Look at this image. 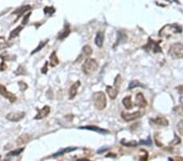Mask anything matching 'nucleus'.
Instances as JSON below:
<instances>
[{
    "label": "nucleus",
    "instance_id": "nucleus-24",
    "mask_svg": "<svg viewBox=\"0 0 183 161\" xmlns=\"http://www.w3.org/2000/svg\"><path fill=\"white\" fill-rule=\"evenodd\" d=\"M24 147H22V148H17V149L14 150V151H10L9 153L7 155V156H15V155H19L20 154H21L22 152L24 151Z\"/></svg>",
    "mask_w": 183,
    "mask_h": 161
},
{
    "label": "nucleus",
    "instance_id": "nucleus-32",
    "mask_svg": "<svg viewBox=\"0 0 183 161\" xmlns=\"http://www.w3.org/2000/svg\"><path fill=\"white\" fill-rule=\"evenodd\" d=\"M18 85L19 86H20V89H21V90L22 92L25 91L26 90L28 89V85L25 83V82H22V81H21V82H18Z\"/></svg>",
    "mask_w": 183,
    "mask_h": 161
},
{
    "label": "nucleus",
    "instance_id": "nucleus-7",
    "mask_svg": "<svg viewBox=\"0 0 183 161\" xmlns=\"http://www.w3.org/2000/svg\"><path fill=\"white\" fill-rule=\"evenodd\" d=\"M25 112H10L6 115L7 120L12 122H19L24 118Z\"/></svg>",
    "mask_w": 183,
    "mask_h": 161
},
{
    "label": "nucleus",
    "instance_id": "nucleus-11",
    "mask_svg": "<svg viewBox=\"0 0 183 161\" xmlns=\"http://www.w3.org/2000/svg\"><path fill=\"white\" fill-rule=\"evenodd\" d=\"M147 104V100L145 99L143 94L142 93H138L137 95H136V105L140 107V108H144L146 107Z\"/></svg>",
    "mask_w": 183,
    "mask_h": 161
},
{
    "label": "nucleus",
    "instance_id": "nucleus-1",
    "mask_svg": "<svg viewBox=\"0 0 183 161\" xmlns=\"http://www.w3.org/2000/svg\"><path fill=\"white\" fill-rule=\"evenodd\" d=\"M182 27L179 25L178 24H166L165 26L159 30V36L162 37H170L174 34H180L182 32Z\"/></svg>",
    "mask_w": 183,
    "mask_h": 161
},
{
    "label": "nucleus",
    "instance_id": "nucleus-6",
    "mask_svg": "<svg viewBox=\"0 0 183 161\" xmlns=\"http://www.w3.org/2000/svg\"><path fill=\"white\" fill-rule=\"evenodd\" d=\"M0 95H2L3 98L9 100L10 103H15L16 100V96L12 94V92L8 91L7 88L3 85H0Z\"/></svg>",
    "mask_w": 183,
    "mask_h": 161
},
{
    "label": "nucleus",
    "instance_id": "nucleus-41",
    "mask_svg": "<svg viewBox=\"0 0 183 161\" xmlns=\"http://www.w3.org/2000/svg\"><path fill=\"white\" fill-rule=\"evenodd\" d=\"M180 103H181V104H182V106H183V95H182V97L180 98Z\"/></svg>",
    "mask_w": 183,
    "mask_h": 161
},
{
    "label": "nucleus",
    "instance_id": "nucleus-9",
    "mask_svg": "<svg viewBox=\"0 0 183 161\" xmlns=\"http://www.w3.org/2000/svg\"><path fill=\"white\" fill-rule=\"evenodd\" d=\"M51 112V108L49 106H44L42 109L39 110L38 113L37 114L36 116L34 117L35 120H42V119L45 118Z\"/></svg>",
    "mask_w": 183,
    "mask_h": 161
},
{
    "label": "nucleus",
    "instance_id": "nucleus-15",
    "mask_svg": "<svg viewBox=\"0 0 183 161\" xmlns=\"http://www.w3.org/2000/svg\"><path fill=\"white\" fill-rule=\"evenodd\" d=\"M79 129H89V130H93L95 132H98L99 134H107L108 133V130L103 129L101 128L96 127V126H93V125H87V126H82V127H79Z\"/></svg>",
    "mask_w": 183,
    "mask_h": 161
},
{
    "label": "nucleus",
    "instance_id": "nucleus-38",
    "mask_svg": "<svg viewBox=\"0 0 183 161\" xmlns=\"http://www.w3.org/2000/svg\"><path fill=\"white\" fill-rule=\"evenodd\" d=\"M47 62H46V64H44V67L42 68V73H43V74H46V73H47Z\"/></svg>",
    "mask_w": 183,
    "mask_h": 161
},
{
    "label": "nucleus",
    "instance_id": "nucleus-36",
    "mask_svg": "<svg viewBox=\"0 0 183 161\" xmlns=\"http://www.w3.org/2000/svg\"><path fill=\"white\" fill-rule=\"evenodd\" d=\"M30 15H31V12H29L27 15H24V18H23V21H22V22H21V24H23V25H24V24H27V22H28V21H29V19H30Z\"/></svg>",
    "mask_w": 183,
    "mask_h": 161
},
{
    "label": "nucleus",
    "instance_id": "nucleus-29",
    "mask_svg": "<svg viewBox=\"0 0 183 161\" xmlns=\"http://www.w3.org/2000/svg\"><path fill=\"white\" fill-rule=\"evenodd\" d=\"M55 12V10L54 7H46L44 8V13H45V14H47V15H52Z\"/></svg>",
    "mask_w": 183,
    "mask_h": 161
},
{
    "label": "nucleus",
    "instance_id": "nucleus-12",
    "mask_svg": "<svg viewBox=\"0 0 183 161\" xmlns=\"http://www.w3.org/2000/svg\"><path fill=\"white\" fill-rule=\"evenodd\" d=\"M106 90H107V93H108L109 97L111 98V99H115L117 98L118 93H119V90L115 86H111V85H108Z\"/></svg>",
    "mask_w": 183,
    "mask_h": 161
},
{
    "label": "nucleus",
    "instance_id": "nucleus-3",
    "mask_svg": "<svg viewBox=\"0 0 183 161\" xmlns=\"http://www.w3.org/2000/svg\"><path fill=\"white\" fill-rule=\"evenodd\" d=\"M99 68V64L97 61L94 59H87L85 63L81 66L82 72L86 75H91L97 71Z\"/></svg>",
    "mask_w": 183,
    "mask_h": 161
},
{
    "label": "nucleus",
    "instance_id": "nucleus-18",
    "mask_svg": "<svg viewBox=\"0 0 183 161\" xmlns=\"http://www.w3.org/2000/svg\"><path fill=\"white\" fill-rule=\"evenodd\" d=\"M50 60H51V67H55L57 66L60 61H59V59L57 57V55H56V51H53L51 54V56H50Z\"/></svg>",
    "mask_w": 183,
    "mask_h": 161
},
{
    "label": "nucleus",
    "instance_id": "nucleus-2",
    "mask_svg": "<svg viewBox=\"0 0 183 161\" xmlns=\"http://www.w3.org/2000/svg\"><path fill=\"white\" fill-rule=\"evenodd\" d=\"M93 102L96 109H104L107 106V98L105 94L102 91L94 93L93 94Z\"/></svg>",
    "mask_w": 183,
    "mask_h": 161
},
{
    "label": "nucleus",
    "instance_id": "nucleus-10",
    "mask_svg": "<svg viewBox=\"0 0 183 161\" xmlns=\"http://www.w3.org/2000/svg\"><path fill=\"white\" fill-rule=\"evenodd\" d=\"M80 85H81V82H79V81L76 82L75 83H73V84L71 85V87H70L69 90V99H74V98L76 97V95L77 94L78 88H79Z\"/></svg>",
    "mask_w": 183,
    "mask_h": 161
},
{
    "label": "nucleus",
    "instance_id": "nucleus-22",
    "mask_svg": "<svg viewBox=\"0 0 183 161\" xmlns=\"http://www.w3.org/2000/svg\"><path fill=\"white\" fill-rule=\"evenodd\" d=\"M48 43V40H46L45 42H41V43H39L38 46H37L36 48L34 49L33 51L31 52V55H34V54H36L37 52H38L39 51H41V50L46 45V43Z\"/></svg>",
    "mask_w": 183,
    "mask_h": 161
},
{
    "label": "nucleus",
    "instance_id": "nucleus-4",
    "mask_svg": "<svg viewBox=\"0 0 183 161\" xmlns=\"http://www.w3.org/2000/svg\"><path fill=\"white\" fill-rule=\"evenodd\" d=\"M168 55L173 59H183V43L173 44L169 48Z\"/></svg>",
    "mask_w": 183,
    "mask_h": 161
},
{
    "label": "nucleus",
    "instance_id": "nucleus-34",
    "mask_svg": "<svg viewBox=\"0 0 183 161\" xmlns=\"http://www.w3.org/2000/svg\"><path fill=\"white\" fill-rule=\"evenodd\" d=\"M177 130L179 131L182 135H183V121H181L178 124H177Z\"/></svg>",
    "mask_w": 183,
    "mask_h": 161
},
{
    "label": "nucleus",
    "instance_id": "nucleus-40",
    "mask_svg": "<svg viewBox=\"0 0 183 161\" xmlns=\"http://www.w3.org/2000/svg\"><path fill=\"white\" fill-rule=\"evenodd\" d=\"M145 143H146V142H142V141L140 142V143H144V144H145ZM151 139H149L148 140V142H147V144H148V145H151Z\"/></svg>",
    "mask_w": 183,
    "mask_h": 161
},
{
    "label": "nucleus",
    "instance_id": "nucleus-20",
    "mask_svg": "<svg viewBox=\"0 0 183 161\" xmlns=\"http://www.w3.org/2000/svg\"><path fill=\"white\" fill-rule=\"evenodd\" d=\"M122 102H123V105L125 106L126 109H132L133 104L132 102H131V97L130 96H127V97L125 98L122 100Z\"/></svg>",
    "mask_w": 183,
    "mask_h": 161
},
{
    "label": "nucleus",
    "instance_id": "nucleus-39",
    "mask_svg": "<svg viewBox=\"0 0 183 161\" xmlns=\"http://www.w3.org/2000/svg\"><path fill=\"white\" fill-rule=\"evenodd\" d=\"M177 90L180 94H183V85H181L177 87Z\"/></svg>",
    "mask_w": 183,
    "mask_h": 161
},
{
    "label": "nucleus",
    "instance_id": "nucleus-8",
    "mask_svg": "<svg viewBox=\"0 0 183 161\" xmlns=\"http://www.w3.org/2000/svg\"><path fill=\"white\" fill-rule=\"evenodd\" d=\"M141 112H135L134 113H126V112H122L121 113V117L123 119L124 121L129 122L134 121L136 119L141 117Z\"/></svg>",
    "mask_w": 183,
    "mask_h": 161
},
{
    "label": "nucleus",
    "instance_id": "nucleus-25",
    "mask_svg": "<svg viewBox=\"0 0 183 161\" xmlns=\"http://www.w3.org/2000/svg\"><path fill=\"white\" fill-rule=\"evenodd\" d=\"M27 73V72H26V70H25V68H24L22 65H20L18 68H17V69L15 71V75H16V76H21V75H25Z\"/></svg>",
    "mask_w": 183,
    "mask_h": 161
},
{
    "label": "nucleus",
    "instance_id": "nucleus-31",
    "mask_svg": "<svg viewBox=\"0 0 183 161\" xmlns=\"http://www.w3.org/2000/svg\"><path fill=\"white\" fill-rule=\"evenodd\" d=\"M137 86H143V85L140 84V82H138V81H133L129 83V89H133L137 87Z\"/></svg>",
    "mask_w": 183,
    "mask_h": 161
},
{
    "label": "nucleus",
    "instance_id": "nucleus-16",
    "mask_svg": "<svg viewBox=\"0 0 183 161\" xmlns=\"http://www.w3.org/2000/svg\"><path fill=\"white\" fill-rule=\"evenodd\" d=\"M151 121H152L155 124L159 125V126H164V127H165V126H168V120L165 118V117H157V118L156 119H152Z\"/></svg>",
    "mask_w": 183,
    "mask_h": 161
},
{
    "label": "nucleus",
    "instance_id": "nucleus-21",
    "mask_svg": "<svg viewBox=\"0 0 183 161\" xmlns=\"http://www.w3.org/2000/svg\"><path fill=\"white\" fill-rule=\"evenodd\" d=\"M30 137L28 135V134H23L22 136H21V137H19L18 139H17V142H16V143H17V145L18 146H20V145H21V144H24V143H28L29 141H30Z\"/></svg>",
    "mask_w": 183,
    "mask_h": 161
},
{
    "label": "nucleus",
    "instance_id": "nucleus-14",
    "mask_svg": "<svg viewBox=\"0 0 183 161\" xmlns=\"http://www.w3.org/2000/svg\"><path fill=\"white\" fill-rule=\"evenodd\" d=\"M103 40H104V34L102 31H99L97 33L95 39H94V43L96 44V46L99 47H102L103 44Z\"/></svg>",
    "mask_w": 183,
    "mask_h": 161
},
{
    "label": "nucleus",
    "instance_id": "nucleus-27",
    "mask_svg": "<svg viewBox=\"0 0 183 161\" xmlns=\"http://www.w3.org/2000/svg\"><path fill=\"white\" fill-rule=\"evenodd\" d=\"M121 82H122V79H121L120 75L119 74V75H117V77L115 78L114 81V86L118 90H119V89H120V85H121Z\"/></svg>",
    "mask_w": 183,
    "mask_h": 161
},
{
    "label": "nucleus",
    "instance_id": "nucleus-19",
    "mask_svg": "<svg viewBox=\"0 0 183 161\" xmlns=\"http://www.w3.org/2000/svg\"><path fill=\"white\" fill-rule=\"evenodd\" d=\"M22 29H23V26H18V27L15 28V29H13V30L10 33L9 40L12 39V38H15L16 37H18L19 34H20V33H21Z\"/></svg>",
    "mask_w": 183,
    "mask_h": 161
},
{
    "label": "nucleus",
    "instance_id": "nucleus-13",
    "mask_svg": "<svg viewBox=\"0 0 183 161\" xmlns=\"http://www.w3.org/2000/svg\"><path fill=\"white\" fill-rule=\"evenodd\" d=\"M30 9H31V6H30V5L22 6V7H21L20 8H17V9L15 10V12H12V14L17 15V19H18L20 16H21V15H23V14H24L25 12H27L28 11H30Z\"/></svg>",
    "mask_w": 183,
    "mask_h": 161
},
{
    "label": "nucleus",
    "instance_id": "nucleus-37",
    "mask_svg": "<svg viewBox=\"0 0 183 161\" xmlns=\"http://www.w3.org/2000/svg\"><path fill=\"white\" fill-rule=\"evenodd\" d=\"M7 68V64H5V61L3 60L1 64H0V71H4V70H6Z\"/></svg>",
    "mask_w": 183,
    "mask_h": 161
},
{
    "label": "nucleus",
    "instance_id": "nucleus-23",
    "mask_svg": "<svg viewBox=\"0 0 183 161\" xmlns=\"http://www.w3.org/2000/svg\"><path fill=\"white\" fill-rule=\"evenodd\" d=\"M75 150H77V148H76V147H73V148H72V147H68V148H66V149H63L62 151H60L57 152V153H56V154H55L53 156H54V157H55V156L62 155H63V154H65V153H68V152L73 151H75Z\"/></svg>",
    "mask_w": 183,
    "mask_h": 161
},
{
    "label": "nucleus",
    "instance_id": "nucleus-35",
    "mask_svg": "<svg viewBox=\"0 0 183 161\" xmlns=\"http://www.w3.org/2000/svg\"><path fill=\"white\" fill-rule=\"evenodd\" d=\"M121 143H122L123 145H125V146H137V143H136L135 141H131V142H129V143H125V142H121Z\"/></svg>",
    "mask_w": 183,
    "mask_h": 161
},
{
    "label": "nucleus",
    "instance_id": "nucleus-28",
    "mask_svg": "<svg viewBox=\"0 0 183 161\" xmlns=\"http://www.w3.org/2000/svg\"><path fill=\"white\" fill-rule=\"evenodd\" d=\"M69 33H70V29H69V25H68L67 28H65V29L63 31V33H61L60 36L58 37V38H60V39H63V38L66 37L69 35Z\"/></svg>",
    "mask_w": 183,
    "mask_h": 161
},
{
    "label": "nucleus",
    "instance_id": "nucleus-33",
    "mask_svg": "<svg viewBox=\"0 0 183 161\" xmlns=\"http://www.w3.org/2000/svg\"><path fill=\"white\" fill-rule=\"evenodd\" d=\"M174 112L177 113L179 115H183V106L180 105V106L175 107H174Z\"/></svg>",
    "mask_w": 183,
    "mask_h": 161
},
{
    "label": "nucleus",
    "instance_id": "nucleus-17",
    "mask_svg": "<svg viewBox=\"0 0 183 161\" xmlns=\"http://www.w3.org/2000/svg\"><path fill=\"white\" fill-rule=\"evenodd\" d=\"M12 46V43L7 42L4 37L3 36L0 37V51L8 48V47H10V46Z\"/></svg>",
    "mask_w": 183,
    "mask_h": 161
},
{
    "label": "nucleus",
    "instance_id": "nucleus-26",
    "mask_svg": "<svg viewBox=\"0 0 183 161\" xmlns=\"http://www.w3.org/2000/svg\"><path fill=\"white\" fill-rule=\"evenodd\" d=\"M0 58L3 60H15V55H9L8 54L6 53H3L2 55H0Z\"/></svg>",
    "mask_w": 183,
    "mask_h": 161
},
{
    "label": "nucleus",
    "instance_id": "nucleus-5",
    "mask_svg": "<svg viewBox=\"0 0 183 161\" xmlns=\"http://www.w3.org/2000/svg\"><path fill=\"white\" fill-rule=\"evenodd\" d=\"M145 50H147V51L153 52V53H159V52H162L161 51V47L159 46V43L154 41L151 38L148 39V43L143 47Z\"/></svg>",
    "mask_w": 183,
    "mask_h": 161
},
{
    "label": "nucleus",
    "instance_id": "nucleus-30",
    "mask_svg": "<svg viewBox=\"0 0 183 161\" xmlns=\"http://www.w3.org/2000/svg\"><path fill=\"white\" fill-rule=\"evenodd\" d=\"M82 51H83V52L85 53V55H90L92 54V52H93L92 48H91L90 46H85L84 47H83V49H82Z\"/></svg>",
    "mask_w": 183,
    "mask_h": 161
}]
</instances>
